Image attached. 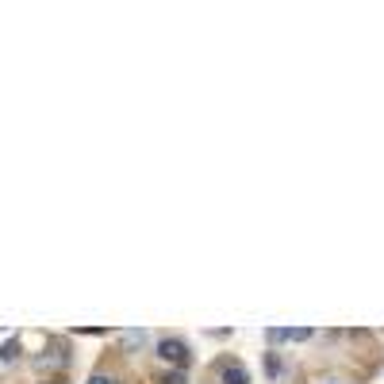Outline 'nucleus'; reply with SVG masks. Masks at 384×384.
I'll return each instance as SVG.
<instances>
[{
	"mask_svg": "<svg viewBox=\"0 0 384 384\" xmlns=\"http://www.w3.org/2000/svg\"><path fill=\"white\" fill-rule=\"evenodd\" d=\"M158 358H162L165 365L185 369V365H189V346H185L181 339H162V342H158Z\"/></svg>",
	"mask_w": 384,
	"mask_h": 384,
	"instance_id": "nucleus-1",
	"label": "nucleus"
},
{
	"mask_svg": "<svg viewBox=\"0 0 384 384\" xmlns=\"http://www.w3.org/2000/svg\"><path fill=\"white\" fill-rule=\"evenodd\" d=\"M219 384H250V373L242 361H219Z\"/></svg>",
	"mask_w": 384,
	"mask_h": 384,
	"instance_id": "nucleus-2",
	"label": "nucleus"
},
{
	"mask_svg": "<svg viewBox=\"0 0 384 384\" xmlns=\"http://www.w3.org/2000/svg\"><path fill=\"white\" fill-rule=\"evenodd\" d=\"M16 358H20V339H8L4 346H0V365H4V361H16Z\"/></svg>",
	"mask_w": 384,
	"mask_h": 384,
	"instance_id": "nucleus-3",
	"label": "nucleus"
},
{
	"mask_svg": "<svg viewBox=\"0 0 384 384\" xmlns=\"http://www.w3.org/2000/svg\"><path fill=\"white\" fill-rule=\"evenodd\" d=\"M312 339V331L307 327H296V331H288V342H307Z\"/></svg>",
	"mask_w": 384,
	"mask_h": 384,
	"instance_id": "nucleus-4",
	"label": "nucleus"
},
{
	"mask_svg": "<svg viewBox=\"0 0 384 384\" xmlns=\"http://www.w3.org/2000/svg\"><path fill=\"white\" fill-rule=\"evenodd\" d=\"M162 384H185V369H173V373H165Z\"/></svg>",
	"mask_w": 384,
	"mask_h": 384,
	"instance_id": "nucleus-5",
	"label": "nucleus"
},
{
	"mask_svg": "<svg viewBox=\"0 0 384 384\" xmlns=\"http://www.w3.org/2000/svg\"><path fill=\"white\" fill-rule=\"evenodd\" d=\"M265 339H269V342H285V339H288V331H280V327H269Z\"/></svg>",
	"mask_w": 384,
	"mask_h": 384,
	"instance_id": "nucleus-6",
	"label": "nucleus"
},
{
	"mask_svg": "<svg viewBox=\"0 0 384 384\" xmlns=\"http://www.w3.org/2000/svg\"><path fill=\"white\" fill-rule=\"evenodd\" d=\"M89 384H116V377H111V373H92Z\"/></svg>",
	"mask_w": 384,
	"mask_h": 384,
	"instance_id": "nucleus-7",
	"label": "nucleus"
}]
</instances>
